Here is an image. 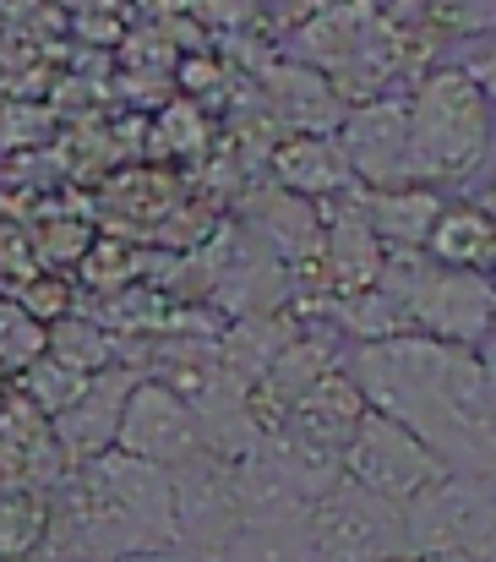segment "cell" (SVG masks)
Returning <instances> with one entry per match:
<instances>
[{
	"instance_id": "cell-1",
	"label": "cell",
	"mask_w": 496,
	"mask_h": 562,
	"mask_svg": "<svg viewBox=\"0 0 496 562\" xmlns=\"http://www.w3.org/2000/svg\"><path fill=\"white\" fill-rule=\"evenodd\" d=\"M343 376L360 398L393 420H404L453 475L496 470V420H492V367L481 350L437 345L426 334H398L382 345H360Z\"/></svg>"
},
{
	"instance_id": "cell-2",
	"label": "cell",
	"mask_w": 496,
	"mask_h": 562,
	"mask_svg": "<svg viewBox=\"0 0 496 562\" xmlns=\"http://www.w3.org/2000/svg\"><path fill=\"white\" fill-rule=\"evenodd\" d=\"M409 121V181L437 187V181H464L486 165V137H492V99L481 82H470L459 66H437L415 82L404 99Z\"/></svg>"
},
{
	"instance_id": "cell-3",
	"label": "cell",
	"mask_w": 496,
	"mask_h": 562,
	"mask_svg": "<svg viewBox=\"0 0 496 562\" xmlns=\"http://www.w3.org/2000/svg\"><path fill=\"white\" fill-rule=\"evenodd\" d=\"M404 519V552H470L496 558V486L492 475H442L409 503H398Z\"/></svg>"
},
{
	"instance_id": "cell-4",
	"label": "cell",
	"mask_w": 496,
	"mask_h": 562,
	"mask_svg": "<svg viewBox=\"0 0 496 562\" xmlns=\"http://www.w3.org/2000/svg\"><path fill=\"white\" fill-rule=\"evenodd\" d=\"M338 475L365 486V492H376V497H387V503H409L415 492L442 481L448 464L404 420H393V415L365 404V415L354 420L349 442L338 448Z\"/></svg>"
},
{
	"instance_id": "cell-5",
	"label": "cell",
	"mask_w": 496,
	"mask_h": 562,
	"mask_svg": "<svg viewBox=\"0 0 496 562\" xmlns=\"http://www.w3.org/2000/svg\"><path fill=\"white\" fill-rule=\"evenodd\" d=\"M306 541L323 562H393L404 552V519L398 503L354 486V481H332L328 492L306 508Z\"/></svg>"
},
{
	"instance_id": "cell-6",
	"label": "cell",
	"mask_w": 496,
	"mask_h": 562,
	"mask_svg": "<svg viewBox=\"0 0 496 562\" xmlns=\"http://www.w3.org/2000/svg\"><path fill=\"white\" fill-rule=\"evenodd\" d=\"M169 508H174V552L196 562H218L240 536V486L235 464L213 453H191L169 470Z\"/></svg>"
},
{
	"instance_id": "cell-7",
	"label": "cell",
	"mask_w": 496,
	"mask_h": 562,
	"mask_svg": "<svg viewBox=\"0 0 496 562\" xmlns=\"http://www.w3.org/2000/svg\"><path fill=\"white\" fill-rule=\"evenodd\" d=\"M115 453L143 459V464H159V470L185 464L191 453H202L196 409L169 387L165 376H137V387L126 393L121 426H115Z\"/></svg>"
},
{
	"instance_id": "cell-8",
	"label": "cell",
	"mask_w": 496,
	"mask_h": 562,
	"mask_svg": "<svg viewBox=\"0 0 496 562\" xmlns=\"http://www.w3.org/2000/svg\"><path fill=\"white\" fill-rule=\"evenodd\" d=\"M338 154L360 191L415 187L409 181V121L404 99H365L338 121Z\"/></svg>"
},
{
	"instance_id": "cell-9",
	"label": "cell",
	"mask_w": 496,
	"mask_h": 562,
	"mask_svg": "<svg viewBox=\"0 0 496 562\" xmlns=\"http://www.w3.org/2000/svg\"><path fill=\"white\" fill-rule=\"evenodd\" d=\"M137 367H104L82 382V393L55 415V448L71 459V464H88L99 453L115 448V426H121V409H126V393L137 387Z\"/></svg>"
},
{
	"instance_id": "cell-10",
	"label": "cell",
	"mask_w": 496,
	"mask_h": 562,
	"mask_svg": "<svg viewBox=\"0 0 496 562\" xmlns=\"http://www.w3.org/2000/svg\"><path fill=\"white\" fill-rule=\"evenodd\" d=\"M360 415H365L360 387L332 367V372H323L317 382H306V387L290 398V409H284L279 426L295 431V437H306V442H317V448H328V453H338V448L349 442V431H354Z\"/></svg>"
},
{
	"instance_id": "cell-11",
	"label": "cell",
	"mask_w": 496,
	"mask_h": 562,
	"mask_svg": "<svg viewBox=\"0 0 496 562\" xmlns=\"http://www.w3.org/2000/svg\"><path fill=\"white\" fill-rule=\"evenodd\" d=\"M246 224L262 235L268 257L279 251L290 262H306V257L323 251V213H312L306 196H295V191H284V187H268V191H257V196H246Z\"/></svg>"
},
{
	"instance_id": "cell-12",
	"label": "cell",
	"mask_w": 496,
	"mask_h": 562,
	"mask_svg": "<svg viewBox=\"0 0 496 562\" xmlns=\"http://www.w3.org/2000/svg\"><path fill=\"white\" fill-rule=\"evenodd\" d=\"M437 268H464V273H486L496 251L492 235V213L486 202H470V196H442V213L431 218V235L420 246Z\"/></svg>"
},
{
	"instance_id": "cell-13",
	"label": "cell",
	"mask_w": 496,
	"mask_h": 562,
	"mask_svg": "<svg viewBox=\"0 0 496 562\" xmlns=\"http://www.w3.org/2000/svg\"><path fill=\"white\" fill-rule=\"evenodd\" d=\"M360 213H365L371 235L382 240V251H420L426 235H431V218L442 213V191L376 187V191H360Z\"/></svg>"
},
{
	"instance_id": "cell-14",
	"label": "cell",
	"mask_w": 496,
	"mask_h": 562,
	"mask_svg": "<svg viewBox=\"0 0 496 562\" xmlns=\"http://www.w3.org/2000/svg\"><path fill=\"white\" fill-rule=\"evenodd\" d=\"M273 176L279 187L306 196V202H332L343 191H354V176L338 154V137H290L279 154H273Z\"/></svg>"
},
{
	"instance_id": "cell-15",
	"label": "cell",
	"mask_w": 496,
	"mask_h": 562,
	"mask_svg": "<svg viewBox=\"0 0 496 562\" xmlns=\"http://www.w3.org/2000/svg\"><path fill=\"white\" fill-rule=\"evenodd\" d=\"M49 536V503L33 492H0V562H33Z\"/></svg>"
},
{
	"instance_id": "cell-16",
	"label": "cell",
	"mask_w": 496,
	"mask_h": 562,
	"mask_svg": "<svg viewBox=\"0 0 496 562\" xmlns=\"http://www.w3.org/2000/svg\"><path fill=\"white\" fill-rule=\"evenodd\" d=\"M44 356L71 367V372L93 376L104 367H115V350H110V334L88 317H60L55 328H44Z\"/></svg>"
},
{
	"instance_id": "cell-17",
	"label": "cell",
	"mask_w": 496,
	"mask_h": 562,
	"mask_svg": "<svg viewBox=\"0 0 496 562\" xmlns=\"http://www.w3.org/2000/svg\"><path fill=\"white\" fill-rule=\"evenodd\" d=\"M22 376H27V387H22V393H27V404H33V409H44L49 420H55V415L82 393V382H88L82 372H71V367H60V361H49V356H38L33 367H22Z\"/></svg>"
},
{
	"instance_id": "cell-18",
	"label": "cell",
	"mask_w": 496,
	"mask_h": 562,
	"mask_svg": "<svg viewBox=\"0 0 496 562\" xmlns=\"http://www.w3.org/2000/svg\"><path fill=\"white\" fill-rule=\"evenodd\" d=\"M426 22L448 38H481L496 22V0H426Z\"/></svg>"
},
{
	"instance_id": "cell-19",
	"label": "cell",
	"mask_w": 496,
	"mask_h": 562,
	"mask_svg": "<svg viewBox=\"0 0 496 562\" xmlns=\"http://www.w3.org/2000/svg\"><path fill=\"white\" fill-rule=\"evenodd\" d=\"M44 356V323H33L22 306H0V367H33Z\"/></svg>"
},
{
	"instance_id": "cell-20",
	"label": "cell",
	"mask_w": 496,
	"mask_h": 562,
	"mask_svg": "<svg viewBox=\"0 0 496 562\" xmlns=\"http://www.w3.org/2000/svg\"><path fill=\"white\" fill-rule=\"evenodd\" d=\"M110 562H196V558H185V552H132V558H110Z\"/></svg>"
},
{
	"instance_id": "cell-21",
	"label": "cell",
	"mask_w": 496,
	"mask_h": 562,
	"mask_svg": "<svg viewBox=\"0 0 496 562\" xmlns=\"http://www.w3.org/2000/svg\"><path fill=\"white\" fill-rule=\"evenodd\" d=\"M409 562H492V558H470V552H426V558H409Z\"/></svg>"
},
{
	"instance_id": "cell-22",
	"label": "cell",
	"mask_w": 496,
	"mask_h": 562,
	"mask_svg": "<svg viewBox=\"0 0 496 562\" xmlns=\"http://www.w3.org/2000/svg\"><path fill=\"white\" fill-rule=\"evenodd\" d=\"M268 5H290V0H268Z\"/></svg>"
},
{
	"instance_id": "cell-23",
	"label": "cell",
	"mask_w": 496,
	"mask_h": 562,
	"mask_svg": "<svg viewBox=\"0 0 496 562\" xmlns=\"http://www.w3.org/2000/svg\"><path fill=\"white\" fill-rule=\"evenodd\" d=\"M393 562H409V558H393Z\"/></svg>"
}]
</instances>
